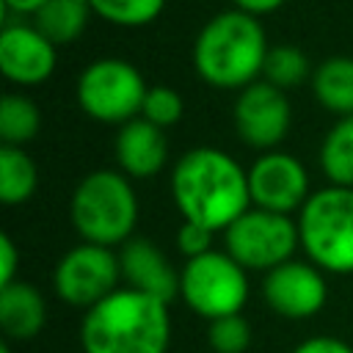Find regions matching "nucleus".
I'll use <instances>...</instances> for the list:
<instances>
[{
    "label": "nucleus",
    "instance_id": "obj_31",
    "mask_svg": "<svg viewBox=\"0 0 353 353\" xmlns=\"http://www.w3.org/2000/svg\"><path fill=\"white\" fill-rule=\"evenodd\" d=\"M0 353H11V347L8 345H0Z\"/></svg>",
    "mask_w": 353,
    "mask_h": 353
},
{
    "label": "nucleus",
    "instance_id": "obj_26",
    "mask_svg": "<svg viewBox=\"0 0 353 353\" xmlns=\"http://www.w3.org/2000/svg\"><path fill=\"white\" fill-rule=\"evenodd\" d=\"M176 248L188 259L212 251V229H207L201 223H193V221H182V226L176 232Z\"/></svg>",
    "mask_w": 353,
    "mask_h": 353
},
{
    "label": "nucleus",
    "instance_id": "obj_13",
    "mask_svg": "<svg viewBox=\"0 0 353 353\" xmlns=\"http://www.w3.org/2000/svg\"><path fill=\"white\" fill-rule=\"evenodd\" d=\"M55 44L36 25H6L0 33V69L17 85H39L55 72Z\"/></svg>",
    "mask_w": 353,
    "mask_h": 353
},
{
    "label": "nucleus",
    "instance_id": "obj_8",
    "mask_svg": "<svg viewBox=\"0 0 353 353\" xmlns=\"http://www.w3.org/2000/svg\"><path fill=\"white\" fill-rule=\"evenodd\" d=\"M226 254L245 270H273L292 259L301 245L298 221L281 212L251 207L232 226L223 229Z\"/></svg>",
    "mask_w": 353,
    "mask_h": 353
},
{
    "label": "nucleus",
    "instance_id": "obj_22",
    "mask_svg": "<svg viewBox=\"0 0 353 353\" xmlns=\"http://www.w3.org/2000/svg\"><path fill=\"white\" fill-rule=\"evenodd\" d=\"M262 77L270 85L281 88V91L284 88H295L309 77V58H306V52L301 47H292V44L270 47V52L265 58Z\"/></svg>",
    "mask_w": 353,
    "mask_h": 353
},
{
    "label": "nucleus",
    "instance_id": "obj_28",
    "mask_svg": "<svg viewBox=\"0 0 353 353\" xmlns=\"http://www.w3.org/2000/svg\"><path fill=\"white\" fill-rule=\"evenodd\" d=\"M292 353H353V347L336 336H309Z\"/></svg>",
    "mask_w": 353,
    "mask_h": 353
},
{
    "label": "nucleus",
    "instance_id": "obj_9",
    "mask_svg": "<svg viewBox=\"0 0 353 353\" xmlns=\"http://www.w3.org/2000/svg\"><path fill=\"white\" fill-rule=\"evenodd\" d=\"M119 279H121L119 254H113L108 245L80 243L72 251H66L55 265L52 287L63 303L91 309L102 298L116 292Z\"/></svg>",
    "mask_w": 353,
    "mask_h": 353
},
{
    "label": "nucleus",
    "instance_id": "obj_16",
    "mask_svg": "<svg viewBox=\"0 0 353 353\" xmlns=\"http://www.w3.org/2000/svg\"><path fill=\"white\" fill-rule=\"evenodd\" d=\"M47 303L44 295L28 281H11L0 287V328L11 339H30L44 328Z\"/></svg>",
    "mask_w": 353,
    "mask_h": 353
},
{
    "label": "nucleus",
    "instance_id": "obj_30",
    "mask_svg": "<svg viewBox=\"0 0 353 353\" xmlns=\"http://www.w3.org/2000/svg\"><path fill=\"white\" fill-rule=\"evenodd\" d=\"M44 3H50V0H3V6L8 8V11H14V14H36Z\"/></svg>",
    "mask_w": 353,
    "mask_h": 353
},
{
    "label": "nucleus",
    "instance_id": "obj_14",
    "mask_svg": "<svg viewBox=\"0 0 353 353\" xmlns=\"http://www.w3.org/2000/svg\"><path fill=\"white\" fill-rule=\"evenodd\" d=\"M121 279L130 290L146 292L171 303L179 295V273L171 268L168 256L143 237H130L119 251Z\"/></svg>",
    "mask_w": 353,
    "mask_h": 353
},
{
    "label": "nucleus",
    "instance_id": "obj_17",
    "mask_svg": "<svg viewBox=\"0 0 353 353\" xmlns=\"http://www.w3.org/2000/svg\"><path fill=\"white\" fill-rule=\"evenodd\" d=\"M312 88L325 110L339 113L342 119L353 116V58H325L312 74Z\"/></svg>",
    "mask_w": 353,
    "mask_h": 353
},
{
    "label": "nucleus",
    "instance_id": "obj_7",
    "mask_svg": "<svg viewBox=\"0 0 353 353\" xmlns=\"http://www.w3.org/2000/svg\"><path fill=\"white\" fill-rule=\"evenodd\" d=\"M179 295L196 314L207 320L240 314L248 301L245 268L226 251H207L193 256L179 273Z\"/></svg>",
    "mask_w": 353,
    "mask_h": 353
},
{
    "label": "nucleus",
    "instance_id": "obj_12",
    "mask_svg": "<svg viewBox=\"0 0 353 353\" xmlns=\"http://www.w3.org/2000/svg\"><path fill=\"white\" fill-rule=\"evenodd\" d=\"M262 295L276 314L301 320V317H312L323 309V303L328 298V284L317 265L290 259L265 273Z\"/></svg>",
    "mask_w": 353,
    "mask_h": 353
},
{
    "label": "nucleus",
    "instance_id": "obj_3",
    "mask_svg": "<svg viewBox=\"0 0 353 353\" xmlns=\"http://www.w3.org/2000/svg\"><path fill=\"white\" fill-rule=\"evenodd\" d=\"M270 47L256 17L243 11L215 14L193 41V66L212 88L243 91L256 83Z\"/></svg>",
    "mask_w": 353,
    "mask_h": 353
},
{
    "label": "nucleus",
    "instance_id": "obj_25",
    "mask_svg": "<svg viewBox=\"0 0 353 353\" xmlns=\"http://www.w3.org/2000/svg\"><path fill=\"white\" fill-rule=\"evenodd\" d=\"M182 110H185V102H182L179 91L168 88V85H154V88L146 91V99H143V108H141V119H146L154 127L165 130V127H174L182 119Z\"/></svg>",
    "mask_w": 353,
    "mask_h": 353
},
{
    "label": "nucleus",
    "instance_id": "obj_11",
    "mask_svg": "<svg viewBox=\"0 0 353 353\" xmlns=\"http://www.w3.org/2000/svg\"><path fill=\"white\" fill-rule=\"evenodd\" d=\"M248 190L251 204L259 210L290 215L306 204L309 193V174L303 163L287 152H265L248 168Z\"/></svg>",
    "mask_w": 353,
    "mask_h": 353
},
{
    "label": "nucleus",
    "instance_id": "obj_18",
    "mask_svg": "<svg viewBox=\"0 0 353 353\" xmlns=\"http://www.w3.org/2000/svg\"><path fill=\"white\" fill-rule=\"evenodd\" d=\"M88 0H50L33 14V25L58 47L80 39L88 25Z\"/></svg>",
    "mask_w": 353,
    "mask_h": 353
},
{
    "label": "nucleus",
    "instance_id": "obj_2",
    "mask_svg": "<svg viewBox=\"0 0 353 353\" xmlns=\"http://www.w3.org/2000/svg\"><path fill=\"white\" fill-rule=\"evenodd\" d=\"M168 339V303L130 287L85 309L80 323L83 353H165Z\"/></svg>",
    "mask_w": 353,
    "mask_h": 353
},
{
    "label": "nucleus",
    "instance_id": "obj_5",
    "mask_svg": "<svg viewBox=\"0 0 353 353\" xmlns=\"http://www.w3.org/2000/svg\"><path fill=\"white\" fill-rule=\"evenodd\" d=\"M298 237L320 270L353 273V188L314 190L298 210Z\"/></svg>",
    "mask_w": 353,
    "mask_h": 353
},
{
    "label": "nucleus",
    "instance_id": "obj_10",
    "mask_svg": "<svg viewBox=\"0 0 353 353\" xmlns=\"http://www.w3.org/2000/svg\"><path fill=\"white\" fill-rule=\"evenodd\" d=\"M234 130L251 146L262 152H273L290 132L292 110L281 88L268 80H256L245 85L234 99Z\"/></svg>",
    "mask_w": 353,
    "mask_h": 353
},
{
    "label": "nucleus",
    "instance_id": "obj_23",
    "mask_svg": "<svg viewBox=\"0 0 353 353\" xmlns=\"http://www.w3.org/2000/svg\"><path fill=\"white\" fill-rule=\"evenodd\" d=\"M88 6L97 17H102L110 25L143 28L163 14L165 0H88Z\"/></svg>",
    "mask_w": 353,
    "mask_h": 353
},
{
    "label": "nucleus",
    "instance_id": "obj_20",
    "mask_svg": "<svg viewBox=\"0 0 353 353\" xmlns=\"http://www.w3.org/2000/svg\"><path fill=\"white\" fill-rule=\"evenodd\" d=\"M39 182L36 163L30 160L22 146H3L0 149V201L3 204H22L33 196Z\"/></svg>",
    "mask_w": 353,
    "mask_h": 353
},
{
    "label": "nucleus",
    "instance_id": "obj_1",
    "mask_svg": "<svg viewBox=\"0 0 353 353\" xmlns=\"http://www.w3.org/2000/svg\"><path fill=\"white\" fill-rule=\"evenodd\" d=\"M171 196L182 221L201 223L212 232L232 226L251 210L248 171L215 146H196L176 160L171 171Z\"/></svg>",
    "mask_w": 353,
    "mask_h": 353
},
{
    "label": "nucleus",
    "instance_id": "obj_4",
    "mask_svg": "<svg viewBox=\"0 0 353 353\" xmlns=\"http://www.w3.org/2000/svg\"><path fill=\"white\" fill-rule=\"evenodd\" d=\"M72 223L83 243L124 245L138 223V199L127 174L99 168L83 176L72 196Z\"/></svg>",
    "mask_w": 353,
    "mask_h": 353
},
{
    "label": "nucleus",
    "instance_id": "obj_21",
    "mask_svg": "<svg viewBox=\"0 0 353 353\" xmlns=\"http://www.w3.org/2000/svg\"><path fill=\"white\" fill-rule=\"evenodd\" d=\"M41 127L39 108L22 94H6L0 99V138L3 146H22L28 143Z\"/></svg>",
    "mask_w": 353,
    "mask_h": 353
},
{
    "label": "nucleus",
    "instance_id": "obj_24",
    "mask_svg": "<svg viewBox=\"0 0 353 353\" xmlns=\"http://www.w3.org/2000/svg\"><path fill=\"white\" fill-rule=\"evenodd\" d=\"M207 342L215 353H245L251 345V325L243 314H226L218 320H210Z\"/></svg>",
    "mask_w": 353,
    "mask_h": 353
},
{
    "label": "nucleus",
    "instance_id": "obj_6",
    "mask_svg": "<svg viewBox=\"0 0 353 353\" xmlns=\"http://www.w3.org/2000/svg\"><path fill=\"white\" fill-rule=\"evenodd\" d=\"M143 74L121 58H99L77 77V105L85 116L102 124H127L138 119L146 99Z\"/></svg>",
    "mask_w": 353,
    "mask_h": 353
},
{
    "label": "nucleus",
    "instance_id": "obj_29",
    "mask_svg": "<svg viewBox=\"0 0 353 353\" xmlns=\"http://www.w3.org/2000/svg\"><path fill=\"white\" fill-rule=\"evenodd\" d=\"M232 3H234L237 11L251 14V17H256V19L273 14V11H279V8L284 6V0H232Z\"/></svg>",
    "mask_w": 353,
    "mask_h": 353
},
{
    "label": "nucleus",
    "instance_id": "obj_27",
    "mask_svg": "<svg viewBox=\"0 0 353 353\" xmlns=\"http://www.w3.org/2000/svg\"><path fill=\"white\" fill-rule=\"evenodd\" d=\"M17 265H19V251L11 240L8 232L0 234V287L17 281Z\"/></svg>",
    "mask_w": 353,
    "mask_h": 353
},
{
    "label": "nucleus",
    "instance_id": "obj_19",
    "mask_svg": "<svg viewBox=\"0 0 353 353\" xmlns=\"http://www.w3.org/2000/svg\"><path fill=\"white\" fill-rule=\"evenodd\" d=\"M320 165L331 185L353 188V116L339 119L320 146Z\"/></svg>",
    "mask_w": 353,
    "mask_h": 353
},
{
    "label": "nucleus",
    "instance_id": "obj_15",
    "mask_svg": "<svg viewBox=\"0 0 353 353\" xmlns=\"http://www.w3.org/2000/svg\"><path fill=\"white\" fill-rule=\"evenodd\" d=\"M116 160L127 176L143 179L157 174L168 160L165 132L141 116L121 124L116 135Z\"/></svg>",
    "mask_w": 353,
    "mask_h": 353
}]
</instances>
